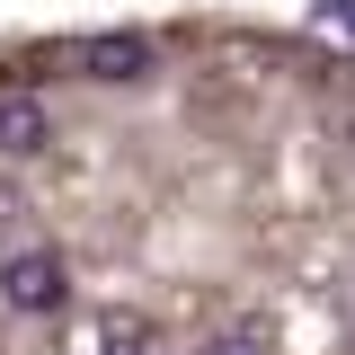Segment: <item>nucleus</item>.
Wrapping results in <instances>:
<instances>
[{
	"mask_svg": "<svg viewBox=\"0 0 355 355\" xmlns=\"http://www.w3.org/2000/svg\"><path fill=\"white\" fill-rule=\"evenodd\" d=\"M0 293H9V311H62L71 275H62V258H53L44 240H18V249L0 258Z\"/></svg>",
	"mask_w": 355,
	"mask_h": 355,
	"instance_id": "1",
	"label": "nucleus"
},
{
	"mask_svg": "<svg viewBox=\"0 0 355 355\" xmlns=\"http://www.w3.org/2000/svg\"><path fill=\"white\" fill-rule=\"evenodd\" d=\"M80 62H89V80H142L160 53H151V36H142V27H107V36L80 44Z\"/></svg>",
	"mask_w": 355,
	"mask_h": 355,
	"instance_id": "2",
	"label": "nucleus"
},
{
	"mask_svg": "<svg viewBox=\"0 0 355 355\" xmlns=\"http://www.w3.org/2000/svg\"><path fill=\"white\" fill-rule=\"evenodd\" d=\"M44 98L36 89H0V160H36L44 151Z\"/></svg>",
	"mask_w": 355,
	"mask_h": 355,
	"instance_id": "3",
	"label": "nucleus"
},
{
	"mask_svg": "<svg viewBox=\"0 0 355 355\" xmlns=\"http://www.w3.org/2000/svg\"><path fill=\"white\" fill-rule=\"evenodd\" d=\"M98 355H160V338H151V329H142L133 311H116V320L98 329Z\"/></svg>",
	"mask_w": 355,
	"mask_h": 355,
	"instance_id": "4",
	"label": "nucleus"
},
{
	"mask_svg": "<svg viewBox=\"0 0 355 355\" xmlns=\"http://www.w3.org/2000/svg\"><path fill=\"white\" fill-rule=\"evenodd\" d=\"M205 355H275V347H266L258 320H240V329H214V338H205Z\"/></svg>",
	"mask_w": 355,
	"mask_h": 355,
	"instance_id": "5",
	"label": "nucleus"
},
{
	"mask_svg": "<svg viewBox=\"0 0 355 355\" xmlns=\"http://www.w3.org/2000/svg\"><path fill=\"white\" fill-rule=\"evenodd\" d=\"M311 27H320L329 44H355V0H320V9H311Z\"/></svg>",
	"mask_w": 355,
	"mask_h": 355,
	"instance_id": "6",
	"label": "nucleus"
},
{
	"mask_svg": "<svg viewBox=\"0 0 355 355\" xmlns=\"http://www.w3.org/2000/svg\"><path fill=\"white\" fill-rule=\"evenodd\" d=\"M0 214H9V196H0Z\"/></svg>",
	"mask_w": 355,
	"mask_h": 355,
	"instance_id": "7",
	"label": "nucleus"
}]
</instances>
